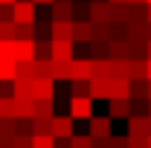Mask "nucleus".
I'll list each match as a JSON object with an SVG mask.
<instances>
[{
  "mask_svg": "<svg viewBox=\"0 0 151 148\" xmlns=\"http://www.w3.org/2000/svg\"><path fill=\"white\" fill-rule=\"evenodd\" d=\"M70 116L90 119L93 116V96H70Z\"/></svg>",
  "mask_w": 151,
  "mask_h": 148,
  "instance_id": "obj_1",
  "label": "nucleus"
},
{
  "mask_svg": "<svg viewBox=\"0 0 151 148\" xmlns=\"http://www.w3.org/2000/svg\"><path fill=\"white\" fill-rule=\"evenodd\" d=\"M93 78V61L90 58H73L70 61V81H90Z\"/></svg>",
  "mask_w": 151,
  "mask_h": 148,
  "instance_id": "obj_2",
  "label": "nucleus"
},
{
  "mask_svg": "<svg viewBox=\"0 0 151 148\" xmlns=\"http://www.w3.org/2000/svg\"><path fill=\"white\" fill-rule=\"evenodd\" d=\"M12 12H15V23H35L38 20V12H35L32 0H15Z\"/></svg>",
  "mask_w": 151,
  "mask_h": 148,
  "instance_id": "obj_3",
  "label": "nucleus"
},
{
  "mask_svg": "<svg viewBox=\"0 0 151 148\" xmlns=\"http://www.w3.org/2000/svg\"><path fill=\"white\" fill-rule=\"evenodd\" d=\"M87 122H90L87 125V134L93 139H108L111 137V116H90Z\"/></svg>",
  "mask_w": 151,
  "mask_h": 148,
  "instance_id": "obj_4",
  "label": "nucleus"
},
{
  "mask_svg": "<svg viewBox=\"0 0 151 148\" xmlns=\"http://www.w3.org/2000/svg\"><path fill=\"white\" fill-rule=\"evenodd\" d=\"M73 131V116H64V113H55L52 116V137L55 139H70Z\"/></svg>",
  "mask_w": 151,
  "mask_h": 148,
  "instance_id": "obj_5",
  "label": "nucleus"
},
{
  "mask_svg": "<svg viewBox=\"0 0 151 148\" xmlns=\"http://www.w3.org/2000/svg\"><path fill=\"white\" fill-rule=\"evenodd\" d=\"M35 99H55V78H32Z\"/></svg>",
  "mask_w": 151,
  "mask_h": 148,
  "instance_id": "obj_6",
  "label": "nucleus"
},
{
  "mask_svg": "<svg viewBox=\"0 0 151 148\" xmlns=\"http://www.w3.org/2000/svg\"><path fill=\"white\" fill-rule=\"evenodd\" d=\"M76 41H52V61H73Z\"/></svg>",
  "mask_w": 151,
  "mask_h": 148,
  "instance_id": "obj_7",
  "label": "nucleus"
},
{
  "mask_svg": "<svg viewBox=\"0 0 151 148\" xmlns=\"http://www.w3.org/2000/svg\"><path fill=\"white\" fill-rule=\"evenodd\" d=\"M73 41L90 44L93 41V20H73Z\"/></svg>",
  "mask_w": 151,
  "mask_h": 148,
  "instance_id": "obj_8",
  "label": "nucleus"
},
{
  "mask_svg": "<svg viewBox=\"0 0 151 148\" xmlns=\"http://www.w3.org/2000/svg\"><path fill=\"white\" fill-rule=\"evenodd\" d=\"M90 20L93 23H111V3L108 0H90Z\"/></svg>",
  "mask_w": 151,
  "mask_h": 148,
  "instance_id": "obj_9",
  "label": "nucleus"
},
{
  "mask_svg": "<svg viewBox=\"0 0 151 148\" xmlns=\"http://www.w3.org/2000/svg\"><path fill=\"white\" fill-rule=\"evenodd\" d=\"M108 116L111 119H128L131 116V99H108Z\"/></svg>",
  "mask_w": 151,
  "mask_h": 148,
  "instance_id": "obj_10",
  "label": "nucleus"
},
{
  "mask_svg": "<svg viewBox=\"0 0 151 148\" xmlns=\"http://www.w3.org/2000/svg\"><path fill=\"white\" fill-rule=\"evenodd\" d=\"M108 99H131V78H111V96Z\"/></svg>",
  "mask_w": 151,
  "mask_h": 148,
  "instance_id": "obj_11",
  "label": "nucleus"
},
{
  "mask_svg": "<svg viewBox=\"0 0 151 148\" xmlns=\"http://www.w3.org/2000/svg\"><path fill=\"white\" fill-rule=\"evenodd\" d=\"M50 20H73V3L55 0V3L50 6Z\"/></svg>",
  "mask_w": 151,
  "mask_h": 148,
  "instance_id": "obj_12",
  "label": "nucleus"
},
{
  "mask_svg": "<svg viewBox=\"0 0 151 148\" xmlns=\"http://www.w3.org/2000/svg\"><path fill=\"white\" fill-rule=\"evenodd\" d=\"M52 41H73V20H52Z\"/></svg>",
  "mask_w": 151,
  "mask_h": 148,
  "instance_id": "obj_13",
  "label": "nucleus"
},
{
  "mask_svg": "<svg viewBox=\"0 0 151 148\" xmlns=\"http://www.w3.org/2000/svg\"><path fill=\"white\" fill-rule=\"evenodd\" d=\"M15 61H35V41H15Z\"/></svg>",
  "mask_w": 151,
  "mask_h": 148,
  "instance_id": "obj_14",
  "label": "nucleus"
},
{
  "mask_svg": "<svg viewBox=\"0 0 151 148\" xmlns=\"http://www.w3.org/2000/svg\"><path fill=\"white\" fill-rule=\"evenodd\" d=\"M15 119H35V99H15Z\"/></svg>",
  "mask_w": 151,
  "mask_h": 148,
  "instance_id": "obj_15",
  "label": "nucleus"
},
{
  "mask_svg": "<svg viewBox=\"0 0 151 148\" xmlns=\"http://www.w3.org/2000/svg\"><path fill=\"white\" fill-rule=\"evenodd\" d=\"M128 134L148 137V116H128Z\"/></svg>",
  "mask_w": 151,
  "mask_h": 148,
  "instance_id": "obj_16",
  "label": "nucleus"
},
{
  "mask_svg": "<svg viewBox=\"0 0 151 148\" xmlns=\"http://www.w3.org/2000/svg\"><path fill=\"white\" fill-rule=\"evenodd\" d=\"M90 96L93 99H108L111 96V78H90Z\"/></svg>",
  "mask_w": 151,
  "mask_h": 148,
  "instance_id": "obj_17",
  "label": "nucleus"
},
{
  "mask_svg": "<svg viewBox=\"0 0 151 148\" xmlns=\"http://www.w3.org/2000/svg\"><path fill=\"white\" fill-rule=\"evenodd\" d=\"M15 75H18V61L0 58V81H15Z\"/></svg>",
  "mask_w": 151,
  "mask_h": 148,
  "instance_id": "obj_18",
  "label": "nucleus"
},
{
  "mask_svg": "<svg viewBox=\"0 0 151 148\" xmlns=\"http://www.w3.org/2000/svg\"><path fill=\"white\" fill-rule=\"evenodd\" d=\"M35 116L52 119L55 116V99H35Z\"/></svg>",
  "mask_w": 151,
  "mask_h": 148,
  "instance_id": "obj_19",
  "label": "nucleus"
},
{
  "mask_svg": "<svg viewBox=\"0 0 151 148\" xmlns=\"http://www.w3.org/2000/svg\"><path fill=\"white\" fill-rule=\"evenodd\" d=\"M15 99H35L32 96V78H15Z\"/></svg>",
  "mask_w": 151,
  "mask_h": 148,
  "instance_id": "obj_20",
  "label": "nucleus"
},
{
  "mask_svg": "<svg viewBox=\"0 0 151 148\" xmlns=\"http://www.w3.org/2000/svg\"><path fill=\"white\" fill-rule=\"evenodd\" d=\"M128 78H145V58H128Z\"/></svg>",
  "mask_w": 151,
  "mask_h": 148,
  "instance_id": "obj_21",
  "label": "nucleus"
},
{
  "mask_svg": "<svg viewBox=\"0 0 151 148\" xmlns=\"http://www.w3.org/2000/svg\"><path fill=\"white\" fill-rule=\"evenodd\" d=\"M15 41H35V23H15Z\"/></svg>",
  "mask_w": 151,
  "mask_h": 148,
  "instance_id": "obj_22",
  "label": "nucleus"
},
{
  "mask_svg": "<svg viewBox=\"0 0 151 148\" xmlns=\"http://www.w3.org/2000/svg\"><path fill=\"white\" fill-rule=\"evenodd\" d=\"M35 58H52V41L50 38H35Z\"/></svg>",
  "mask_w": 151,
  "mask_h": 148,
  "instance_id": "obj_23",
  "label": "nucleus"
},
{
  "mask_svg": "<svg viewBox=\"0 0 151 148\" xmlns=\"http://www.w3.org/2000/svg\"><path fill=\"white\" fill-rule=\"evenodd\" d=\"M52 78L55 81H70V61H52Z\"/></svg>",
  "mask_w": 151,
  "mask_h": 148,
  "instance_id": "obj_24",
  "label": "nucleus"
},
{
  "mask_svg": "<svg viewBox=\"0 0 151 148\" xmlns=\"http://www.w3.org/2000/svg\"><path fill=\"white\" fill-rule=\"evenodd\" d=\"M0 119H15V96H0Z\"/></svg>",
  "mask_w": 151,
  "mask_h": 148,
  "instance_id": "obj_25",
  "label": "nucleus"
},
{
  "mask_svg": "<svg viewBox=\"0 0 151 148\" xmlns=\"http://www.w3.org/2000/svg\"><path fill=\"white\" fill-rule=\"evenodd\" d=\"M32 148H55V137L52 134H35L32 137Z\"/></svg>",
  "mask_w": 151,
  "mask_h": 148,
  "instance_id": "obj_26",
  "label": "nucleus"
},
{
  "mask_svg": "<svg viewBox=\"0 0 151 148\" xmlns=\"http://www.w3.org/2000/svg\"><path fill=\"white\" fill-rule=\"evenodd\" d=\"M15 78H35V61H18V75Z\"/></svg>",
  "mask_w": 151,
  "mask_h": 148,
  "instance_id": "obj_27",
  "label": "nucleus"
},
{
  "mask_svg": "<svg viewBox=\"0 0 151 148\" xmlns=\"http://www.w3.org/2000/svg\"><path fill=\"white\" fill-rule=\"evenodd\" d=\"M32 131H35V134H52V119L35 116V119H32Z\"/></svg>",
  "mask_w": 151,
  "mask_h": 148,
  "instance_id": "obj_28",
  "label": "nucleus"
},
{
  "mask_svg": "<svg viewBox=\"0 0 151 148\" xmlns=\"http://www.w3.org/2000/svg\"><path fill=\"white\" fill-rule=\"evenodd\" d=\"M70 148H93V137L90 134H73Z\"/></svg>",
  "mask_w": 151,
  "mask_h": 148,
  "instance_id": "obj_29",
  "label": "nucleus"
},
{
  "mask_svg": "<svg viewBox=\"0 0 151 148\" xmlns=\"http://www.w3.org/2000/svg\"><path fill=\"white\" fill-rule=\"evenodd\" d=\"M0 41H15V20H0Z\"/></svg>",
  "mask_w": 151,
  "mask_h": 148,
  "instance_id": "obj_30",
  "label": "nucleus"
},
{
  "mask_svg": "<svg viewBox=\"0 0 151 148\" xmlns=\"http://www.w3.org/2000/svg\"><path fill=\"white\" fill-rule=\"evenodd\" d=\"M70 96H90V81H70Z\"/></svg>",
  "mask_w": 151,
  "mask_h": 148,
  "instance_id": "obj_31",
  "label": "nucleus"
},
{
  "mask_svg": "<svg viewBox=\"0 0 151 148\" xmlns=\"http://www.w3.org/2000/svg\"><path fill=\"white\" fill-rule=\"evenodd\" d=\"M0 137H15V119H0Z\"/></svg>",
  "mask_w": 151,
  "mask_h": 148,
  "instance_id": "obj_32",
  "label": "nucleus"
},
{
  "mask_svg": "<svg viewBox=\"0 0 151 148\" xmlns=\"http://www.w3.org/2000/svg\"><path fill=\"white\" fill-rule=\"evenodd\" d=\"M0 58H15V41H0Z\"/></svg>",
  "mask_w": 151,
  "mask_h": 148,
  "instance_id": "obj_33",
  "label": "nucleus"
},
{
  "mask_svg": "<svg viewBox=\"0 0 151 148\" xmlns=\"http://www.w3.org/2000/svg\"><path fill=\"white\" fill-rule=\"evenodd\" d=\"M128 148H148V137H134V134H128Z\"/></svg>",
  "mask_w": 151,
  "mask_h": 148,
  "instance_id": "obj_34",
  "label": "nucleus"
},
{
  "mask_svg": "<svg viewBox=\"0 0 151 148\" xmlns=\"http://www.w3.org/2000/svg\"><path fill=\"white\" fill-rule=\"evenodd\" d=\"M108 148H128V137H108Z\"/></svg>",
  "mask_w": 151,
  "mask_h": 148,
  "instance_id": "obj_35",
  "label": "nucleus"
},
{
  "mask_svg": "<svg viewBox=\"0 0 151 148\" xmlns=\"http://www.w3.org/2000/svg\"><path fill=\"white\" fill-rule=\"evenodd\" d=\"M0 96H15V81H0Z\"/></svg>",
  "mask_w": 151,
  "mask_h": 148,
  "instance_id": "obj_36",
  "label": "nucleus"
},
{
  "mask_svg": "<svg viewBox=\"0 0 151 148\" xmlns=\"http://www.w3.org/2000/svg\"><path fill=\"white\" fill-rule=\"evenodd\" d=\"M0 20H15V12H12V6H0Z\"/></svg>",
  "mask_w": 151,
  "mask_h": 148,
  "instance_id": "obj_37",
  "label": "nucleus"
},
{
  "mask_svg": "<svg viewBox=\"0 0 151 148\" xmlns=\"http://www.w3.org/2000/svg\"><path fill=\"white\" fill-rule=\"evenodd\" d=\"M0 148H18L15 137H0Z\"/></svg>",
  "mask_w": 151,
  "mask_h": 148,
  "instance_id": "obj_38",
  "label": "nucleus"
},
{
  "mask_svg": "<svg viewBox=\"0 0 151 148\" xmlns=\"http://www.w3.org/2000/svg\"><path fill=\"white\" fill-rule=\"evenodd\" d=\"M73 139V137H70ZM70 139H55V148H70Z\"/></svg>",
  "mask_w": 151,
  "mask_h": 148,
  "instance_id": "obj_39",
  "label": "nucleus"
},
{
  "mask_svg": "<svg viewBox=\"0 0 151 148\" xmlns=\"http://www.w3.org/2000/svg\"><path fill=\"white\" fill-rule=\"evenodd\" d=\"M145 78L151 81V58H145Z\"/></svg>",
  "mask_w": 151,
  "mask_h": 148,
  "instance_id": "obj_40",
  "label": "nucleus"
},
{
  "mask_svg": "<svg viewBox=\"0 0 151 148\" xmlns=\"http://www.w3.org/2000/svg\"><path fill=\"white\" fill-rule=\"evenodd\" d=\"M32 3H35V6H52L55 0H32Z\"/></svg>",
  "mask_w": 151,
  "mask_h": 148,
  "instance_id": "obj_41",
  "label": "nucleus"
},
{
  "mask_svg": "<svg viewBox=\"0 0 151 148\" xmlns=\"http://www.w3.org/2000/svg\"><path fill=\"white\" fill-rule=\"evenodd\" d=\"M145 20L151 23V3H145Z\"/></svg>",
  "mask_w": 151,
  "mask_h": 148,
  "instance_id": "obj_42",
  "label": "nucleus"
},
{
  "mask_svg": "<svg viewBox=\"0 0 151 148\" xmlns=\"http://www.w3.org/2000/svg\"><path fill=\"white\" fill-rule=\"evenodd\" d=\"M145 58H151V41H145Z\"/></svg>",
  "mask_w": 151,
  "mask_h": 148,
  "instance_id": "obj_43",
  "label": "nucleus"
},
{
  "mask_svg": "<svg viewBox=\"0 0 151 148\" xmlns=\"http://www.w3.org/2000/svg\"><path fill=\"white\" fill-rule=\"evenodd\" d=\"M12 3H15V0H0V6H12Z\"/></svg>",
  "mask_w": 151,
  "mask_h": 148,
  "instance_id": "obj_44",
  "label": "nucleus"
},
{
  "mask_svg": "<svg viewBox=\"0 0 151 148\" xmlns=\"http://www.w3.org/2000/svg\"><path fill=\"white\" fill-rule=\"evenodd\" d=\"M108 3H128V0H108Z\"/></svg>",
  "mask_w": 151,
  "mask_h": 148,
  "instance_id": "obj_45",
  "label": "nucleus"
},
{
  "mask_svg": "<svg viewBox=\"0 0 151 148\" xmlns=\"http://www.w3.org/2000/svg\"><path fill=\"white\" fill-rule=\"evenodd\" d=\"M128 3H145V0H128Z\"/></svg>",
  "mask_w": 151,
  "mask_h": 148,
  "instance_id": "obj_46",
  "label": "nucleus"
},
{
  "mask_svg": "<svg viewBox=\"0 0 151 148\" xmlns=\"http://www.w3.org/2000/svg\"><path fill=\"white\" fill-rule=\"evenodd\" d=\"M148 99H151V81H148Z\"/></svg>",
  "mask_w": 151,
  "mask_h": 148,
  "instance_id": "obj_47",
  "label": "nucleus"
},
{
  "mask_svg": "<svg viewBox=\"0 0 151 148\" xmlns=\"http://www.w3.org/2000/svg\"><path fill=\"white\" fill-rule=\"evenodd\" d=\"M148 148H151V137H148Z\"/></svg>",
  "mask_w": 151,
  "mask_h": 148,
  "instance_id": "obj_48",
  "label": "nucleus"
},
{
  "mask_svg": "<svg viewBox=\"0 0 151 148\" xmlns=\"http://www.w3.org/2000/svg\"><path fill=\"white\" fill-rule=\"evenodd\" d=\"M64 3H73V0H64Z\"/></svg>",
  "mask_w": 151,
  "mask_h": 148,
  "instance_id": "obj_49",
  "label": "nucleus"
},
{
  "mask_svg": "<svg viewBox=\"0 0 151 148\" xmlns=\"http://www.w3.org/2000/svg\"><path fill=\"white\" fill-rule=\"evenodd\" d=\"M145 3H151V0H145Z\"/></svg>",
  "mask_w": 151,
  "mask_h": 148,
  "instance_id": "obj_50",
  "label": "nucleus"
}]
</instances>
